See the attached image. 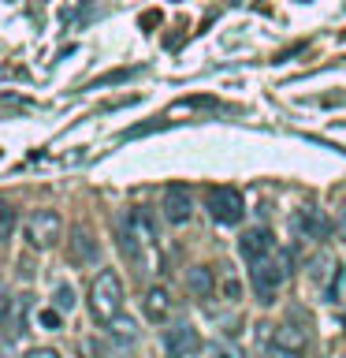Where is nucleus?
Instances as JSON below:
<instances>
[{
  "label": "nucleus",
  "mask_w": 346,
  "mask_h": 358,
  "mask_svg": "<svg viewBox=\"0 0 346 358\" xmlns=\"http://www.w3.org/2000/svg\"><path fill=\"white\" fill-rule=\"evenodd\" d=\"M290 276V254L287 250H268L264 257H257V262H250V284H253V295L264 302H276L279 287L287 284Z\"/></svg>",
  "instance_id": "f257e3e1"
},
{
  "label": "nucleus",
  "mask_w": 346,
  "mask_h": 358,
  "mask_svg": "<svg viewBox=\"0 0 346 358\" xmlns=\"http://www.w3.org/2000/svg\"><path fill=\"white\" fill-rule=\"evenodd\" d=\"M89 313H93L97 324H112L123 313V280L112 268L97 273L93 284H89Z\"/></svg>",
  "instance_id": "f03ea898"
},
{
  "label": "nucleus",
  "mask_w": 346,
  "mask_h": 358,
  "mask_svg": "<svg viewBox=\"0 0 346 358\" xmlns=\"http://www.w3.org/2000/svg\"><path fill=\"white\" fill-rule=\"evenodd\" d=\"M60 228H63V220H60V213L56 209H33L30 217H27V243L33 246V250H49V246L60 239Z\"/></svg>",
  "instance_id": "7ed1b4c3"
},
{
  "label": "nucleus",
  "mask_w": 346,
  "mask_h": 358,
  "mask_svg": "<svg viewBox=\"0 0 346 358\" xmlns=\"http://www.w3.org/2000/svg\"><path fill=\"white\" fill-rule=\"evenodd\" d=\"M209 213L216 224H239L246 217V198L234 187H216L209 194Z\"/></svg>",
  "instance_id": "20e7f679"
},
{
  "label": "nucleus",
  "mask_w": 346,
  "mask_h": 358,
  "mask_svg": "<svg viewBox=\"0 0 346 358\" xmlns=\"http://www.w3.org/2000/svg\"><path fill=\"white\" fill-rule=\"evenodd\" d=\"M290 228H294L298 239H317L320 243V239H328V235H331L335 220L324 209H317V206H301L294 217H290Z\"/></svg>",
  "instance_id": "39448f33"
},
{
  "label": "nucleus",
  "mask_w": 346,
  "mask_h": 358,
  "mask_svg": "<svg viewBox=\"0 0 346 358\" xmlns=\"http://www.w3.org/2000/svg\"><path fill=\"white\" fill-rule=\"evenodd\" d=\"M164 351L172 355V358H190V355H197L201 351V336L197 329L190 321H175L172 329L164 332Z\"/></svg>",
  "instance_id": "423d86ee"
},
{
  "label": "nucleus",
  "mask_w": 346,
  "mask_h": 358,
  "mask_svg": "<svg viewBox=\"0 0 346 358\" xmlns=\"http://www.w3.org/2000/svg\"><path fill=\"white\" fill-rule=\"evenodd\" d=\"M160 209H164V220L167 224H186L190 217H194V198H190V190L183 183H172V187L164 190Z\"/></svg>",
  "instance_id": "0eeeda50"
},
{
  "label": "nucleus",
  "mask_w": 346,
  "mask_h": 358,
  "mask_svg": "<svg viewBox=\"0 0 346 358\" xmlns=\"http://www.w3.org/2000/svg\"><path fill=\"white\" fill-rule=\"evenodd\" d=\"M276 347L279 351H290V355H301L309 347V324L301 321H283L276 329Z\"/></svg>",
  "instance_id": "6e6552de"
},
{
  "label": "nucleus",
  "mask_w": 346,
  "mask_h": 358,
  "mask_svg": "<svg viewBox=\"0 0 346 358\" xmlns=\"http://www.w3.org/2000/svg\"><path fill=\"white\" fill-rule=\"evenodd\" d=\"M268 250H276V239L268 228H250L239 239V254L246 257V262H257V257H264Z\"/></svg>",
  "instance_id": "1a4fd4ad"
},
{
  "label": "nucleus",
  "mask_w": 346,
  "mask_h": 358,
  "mask_svg": "<svg viewBox=\"0 0 346 358\" xmlns=\"http://www.w3.org/2000/svg\"><path fill=\"white\" fill-rule=\"evenodd\" d=\"M142 310H145V317H149V321H167V317H172V291L160 287V284L149 287L142 295Z\"/></svg>",
  "instance_id": "9d476101"
},
{
  "label": "nucleus",
  "mask_w": 346,
  "mask_h": 358,
  "mask_svg": "<svg viewBox=\"0 0 346 358\" xmlns=\"http://www.w3.org/2000/svg\"><path fill=\"white\" fill-rule=\"evenodd\" d=\"M67 254H71V262L75 265H93L97 262V239L89 231H82V228H75L71 231V243H67Z\"/></svg>",
  "instance_id": "9b49d317"
},
{
  "label": "nucleus",
  "mask_w": 346,
  "mask_h": 358,
  "mask_svg": "<svg viewBox=\"0 0 346 358\" xmlns=\"http://www.w3.org/2000/svg\"><path fill=\"white\" fill-rule=\"evenodd\" d=\"M186 291L194 299H212V295H216V273H212L209 265L186 268Z\"/></svg>",
  "instance_id": "f8f14e48"
},
{
  "label": "nucleus",
  "mask_w": 346,
  "mask_h": 358,
  "mask_svg": "<svg viewBox=\"0 0 346 358\" xmlns=\"http://www.w3.org/2000/svg\"><path fill=\"white\" fill-rule=\"evenodd\" d=\"M339 262L335 257H328V254H320V257H313V268H309V276L317 280V284H324V287H331V280H335V273H339Z\"/></svg>",
  "instance_id": "ddd939ff"
},
{
  "label": "nucleus",
  "mask_w": 346,
  "mask_h": 358,
  "mask_svg": "<svg viewBox=\"0 0 346 358\" xmlns=\"http://www.w3.org/2000/svg\"><path fill=\"white\" fill-rule=\"evenodd\" d=\"M27 310H30V295H19L15 302H11V317H8V336H19L27 332Z\"/></svg>",
  "instance_id": "4468645a"
},
{
  "label": "nucleus",
  "mask_w": 346,
  "mask_h": 358,
  "mask_svg": "<svg viewBox=\"0 0 346 358\" xmlns=\"http://www.w3.org/2000/svg\"><path fill=\"white\" fill-rule=\"evenodd\" d=\"M108 329H112V336H116V340H123V343H134V336H138V324H134L130 317H123V313L108 324Z\"/></svg>",
  "instance_id": "2eb2a0df"
},
{
  "label": "nucleus",
  "mask_w": 346,
  "mask_h": 358,
  "mask_svg": "<svg viewBox=\"0 0 346 358\" xmlns=\"http://www.w3.org/2000/svg\"><path fill=\"white\" fill-rule=\"evenodd\" d=\"M15 220H19V217H15V206H11L8 198H0V243H4L8 235L15 231Z\"/></svg>",
  "instance_id": "dca6fc26"
},
{
  "label": "nucleus",
  "mask_w": 346,
  "mask_h": 358,
  "mask_svg": "<svg viewBox=\"0 0 346 358\" xmlns=\"http://www.w3.org/2000/svg\"><path fill=\"white\" fill-rule=\"evenodd\" d=\"M138 75V67H123V71H112V75H100L89 83V90H100V86H116V83H127V78Z\"/></svg>",
  "instance_id": "f3484780"
},
{
  "label": "nucleus",
  "mask_w": 346,
  "mask_h": 358,
  "mask_svg": "<svg viewBox=\"0 0 346 358\" xmlns=\"http://www.w3.org/2000/svg\"><path fill=\"white\" fill-rule=\"evenodd\" d=\"M52 302H56V310H60V313L75 310V287L71 284H60V287H56V295H52Z\"/></svg>",
  "instance_id": "a211bd4d"
},
{
  "label": "nucleus",
  "mask_w": 346,
  "mask_h": 358,
  "mask_svg": "<svg viewBox=\"0 0 346 358\" xmlns=\"http://www.w3.org/2000/svg\"><path fill=\"white\" fill-rule=\"evenodd\" d=\"M328 299H331V302H343V306H346V268H339V273H335L331 287H328Z\"/></svg>",
  "instance_id": "6ab92c4d"
},
{
  "label": "nucleus",
  "mask_w": 346,
  "mask_h": 358,
  "mask_svg": "<svg viewBox=\"0 0 346 358\" xmlns=\"http://www.w3.org/2000/svg\"><path fill=\"white\" fill-rule=\"evenodd\" d=\"M209 358H246V355L234 343H212L209 347Z\"/></svg>",
  "instance_id": "aec40b11"
},
{
  "label": "nucleus",
  "mask_w": 346,
  "mask_h": 358,
  "mask_svg": "<svg viewBox=\"0 0 346 358\" xmlns=\"http://www.w3.org/2000/svg\"><path fill=\"white\" fill-rule=\"evenodd\" d=\"M331 220H335V235H339V239L346 243V198L339 201V206H335V217H331Z\"/></svg>",
  "instance_id": "412c9836"
},
{
  "label": "nucleus",
  "mask_w": 346,
  "mask_h": 358,
  "mask_svg": "<svg viewBox=\"0 0 346 358\" xmlns=\"http://www.w3.org/2000/svg\"><path fill=\"white\" fill-rule=\"evenodd\" d=\"M41 324H45L49 332H56V329L63 324V313H60V310H45V313H41Z\"/></svg>",
  "instance_id": "4be33fe9"
},
{
  "label": "nucleus",
  "mask_w": 346,
  "mask_h": 358,
  "mask_svg": "<svg viewBox=\"0 0 346 358\" xmlns=\"http://www.w3.org/2000/svg\"><path fill=\"white\" fill-rule=\"evenodd\" d=\"M8 317H11V299H8V291L0 287V329H8Z\"/></svg>",
  "instance_id": "5701e85b"
},
{
  "label": "nucleus",
  "mask_w": 346,
  "mask_h": 358,
  "mask_svg": "<svg viewBox=\"0 0 346 358\" xmlns=\"http://www.w3.org/2000/svg\"><path fill=\"white\" fill-rule=\"evenodd\" d=\"M22 358H60V355H56L52 347H33V351H27Z\"/></svg>",
  "instance_id": "b1692460"
},
{
  "label": "nucleus",
  "mask_w": 346,
  "mask_h": 358,
  "mask_svg": "<svg viewBox=\"0 0 346 358\" xmlns=\"http://www.w3.org/2000/svg\"><path fill=\"white\" fill-rule=\"evenodd\" d=\"M268 358H294V355H290V351H279V347H276V351L268 355Z\"/></svg>",
  "instance_id": "393cba45"
}]
</instances>
